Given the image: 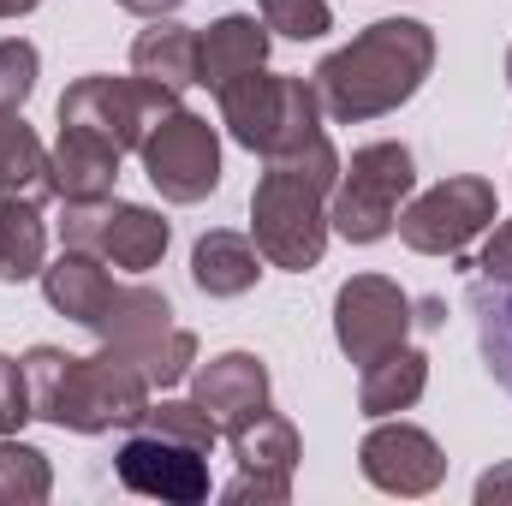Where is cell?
Listing matches in <instances>:
<instances>
[{
  "mask_svg": "<svg viewBox=\"0 0 512 506\" xmlns=\"http://www.w3.org/2000/svg\"><path fill=\"white\" fill-rule=\"evenodd\" d=\"M173 90L149 84V78H78L60 96V126L102 137L108 149H143V137L173 114Z\"/></svg>",
  "mask_w": 512,
  "mask_h": 506,
  "instance_id": "obj_7",
  "label": "cell"
},
{
  "mask_svg": "<svg viewBox=\"0 0 512 506\" xmlns=\"http://www.w3.org/2000/svg\"><path fill=\"white\" fill-rule=\"evenodd\" d=\"M429 66H435V36L417 18H382L316 66V96L334 120L358 126V120H376V114H393L399 102H411Z\"/></svg>",
  "mask_w": 512,
  "mask_h": 506,
  "instance_id": "obj_1",
  "label": "cell"
},
{
  "mask_svg": "<svg viewBox=\"0 0 512 506\" xmlns=\"http://www.w3.org/2000/svg\"><path fill=\"white\" fill-rule=\"evenodd\" d=\"M495 221V185L483 179H441L399 215V239L423 256H459Z\"/></svg>",
  "mask_w": 512,
  "mask_h": 506,
  "instance_id": "obj_10",
  "label": "cell"
},
{
  "mask_svg": "<svg viewBox=\"0 0 512 506\" xmlns=\"http://www.w3.org/2000/svg\"><path fill=\"white\" fill-rule=\"evenodd\" d=\"M48 179H54V191L66 203H96L120 179V149H108L102 137H84V131L60 126V143L48 155Z\"/></svg>",
  "mask_w": 512,
  "mask_h": 506,
  "instance_id": "obj_16",
  "label": "cell"
},
{
  "mask_svg": "<svg viewBox=\"0 0 512 506\" xmlns=\"http://www.w3.org/2000/svg\"><path fill=\"white\" fill-rule=\"evenodd\" d=\"M36 84V48L30 42H0V114H18V102Z\"/></svg>",
  "mask_w": 512,
  "mask_h": 506,
  "instance_id": "obj_28",
  "label": "cell"
},
{
  "mask_svg": "<svg viewBox=\"0 0 512 506\" xmlns=\"http://www.w3.org/2000/svg\"><path fill=\"white\" fill-rule=\"evenodd\" d=\"M215 96H221V120L233 126V137L245 149H256L262 161H274V155H286V149H298V143H310L322 131L316 126L322 96L304 78H274V72L256 66L245 78L221 84Z\"/></svg>",
  "mask_w": 512,
  "mask_h": 506,
  "instance_id": "obj_4",
  "label": "cell"
},
{
  "mask_svg": "<svg viewBox=\"0 0 512 506\" xmlns=\"http://www.w3.org/2000/svg\"><path fill=\"white\" fill-rule=\"evenodd\" d=\"M423 381H429V358H423V352H411V346H393V352H382L376 364H364L358 405H364V417L405 411V405H417Z\"/></svg>",
  "mask_w": 512,
  "mask_h": 506,
  "instance_id": "obj_21",
  "label": "cell"
},
{
  "mask_svg": "<svg viewBox=\"0 0 512 506\" xmlns=\"http://www.w3.org/2000/svg\"><path fill=\"white\" fill-rule=\"evenodd\" d=\"M90 334H102L114 352H126L149 376V387H173L191 370V352H197V340L185 328H173V304L149 286H114V298L102 304Z\"/></svg>",
  "mask_w": 512,
  "mask_h": 506,
  "instance_id": "obj_5",
  "label": "cell"
},
{
  "mask_svg": "<svg viewBox=\"0 0 512 506\" xmlns=\"http://www.w3.org/2000/svg\"><path fill=\"white\" fill-rule=\"evenodd\" d=\"M262 60H268V24H256L245 12H233V18L209 24V36H197V84H209V90L256 72Z\"/></svg>",
  "mask_w": 512,
  "mask_h": 506,
  "instance_id": "obj_17",
  "label": "cell"
},
{
  "mask_svg": "<svg viewBox=\"0 0 512 506\" xmlns=\"http://www.w3.org/2000/svg\"><path fill=\"white\" fill-rule=\"evenodd\" d=\"M30 417V381L18 358H0V435H12Z\"/></svg>",
  "mask_w": 512,
  "mask_h": 506,
  "instance_id": "obj_29",
  "label": "cell"
},
{
  "mask_svg": "<svg viewBox=\"0 0 512 506\" xmlns=\"http://www.w3.org/2000/svg\"><path fill=\"white\" fill-rule=\"evenodd\" d=\"M262 24L292 42H310L334 24V12H328V0H262Z\"/></svg>",
  "mask_w": 512,
  "mask_h": 506,
  "instance_id": "obj_26",
  "label": "cell"
},
{
  "mask_svg": "<svg viewBox=\"0 0 512 506\" xmlns=\"http://www.w3.org/2000/svg\"><path fill=\"white\" fill-rule=\"evenodd\" d=\"M256 262H262V251H256L251 239H239V233H203L197 251H191V280L209 298H239V292H251L256 274H262Z\"/></svg>",
  "mask_w": 512,
  "mask_h": 506,
  "instance_id": "obj_19",
  "label": "cell"
},
{
  "mask_svg": "<svg viewBox=\"0 0 512 506\" xmlns=\"http://www.w3.org/2000/svg\"><path fill=\"white\" fill-rule=\"evenodd\" d=\"M143 173L167 203H203L221 185V143L215 126L173 108L161 126L143 137Z\"/></svg>",
  "mask_w": 512,
  "mask_h": 506,
  "instance_id": "obj_8",
  "label": "cell"
},
{
  "mask_svg": "<svg viewBox=\"0 0 512 506\" xmlns=\"http://www.w3.org/2000/svg\"><path fill=\"white\" fill-rule=\"evenodd\" d=\"M60 239L66 251H90L114 268H155L161 251H167V221L137 209V203H66V221H60Z\"/></svg>",
  "mask_w": 512,
  "mask_h": 506,
  "instance_id": "obj_9",
  "label": "cell"
},
{
  "mask_svg": "<svg viewBox=\"0 0 512 506\" xmlns=\"http://www.w3.org/2000/svg\"><path fill=\"white\" fill-rule=\"evenodd\" d=\"M126 12H137V18H173L179 12V0H120Z\"/></svg>",
  "mask_w": 512,
  "mask_h": 506,
  "instance_id": "obj_32",
  "label": "cell"
},
{
  "mask_svg": "<svg viewBox=\"0 0 512 506\" xmlns=\"http://www.w3.org/2000/svg\"><path fill=\"white\" fill-rule=\"evenodd\" d=\"M149 429H161V435H173V441H191V447H215V435H221V423L191 399V405H155L149 411Z\"/></svg>",
  "mask_w": 512,
  "mask_h": 506,
  "instance_id": "obj_27",
  "label": "cell"
},
{
  "mask_svg": "<svg viewBox=\"0 0 512 506\" xmlns=\"http://www.w3.org/2000/svg\"><path fill=\"white\" fill-rule=\"evenodd\" d=\"M417 304L382 280V274H358V280H346L340 286V298H334V334H340V346H346V358L352 364H376L382 352L393 346H405V334H411V316Z\"/></svg>",
  "mask_w": 512,
  "mask_h": 506,
  "instance_id": "obj_11",
  "label": "cell"
},
{
  "mask_svg": "<svg viewBox=\"0 0 512 506\" xmlns=\"http://www.w3.org/2000/svg\"><path fill=\"white\" fill-rule=\"evenodd\" d=\"M30 6H42V0H0V18H18V12H30Z\"/></svg>",
  "mask_w": 512,
  "mask_h": 506,
  "instance_id": "obj_33",
  "label": "cell"
},
{
  "mask_svg": "<svg viewBox=\"0 0 512 506\" xmlns=\"http://www.w3.org/2000/svg\"><path fill=\"white\" fill-rule=\"evenodd\" d=\"M507 84H512V54H507Z\"/></svg>",
  "mask_w": 512,
  "mask_h": 506,
  "instance_id": "obj_34",
  "label": "cell"
},
{
  "mask_svg": "<svg viewBox=\"0 0 512 506\" xmlns=\"http://www.w3.org/2000/svg\"><path fill=\"white\" fill-rule=\"evenodd\" d=\"M131 66H137V78H149V84H161V90H173V96L191 90V84H197V30L155 18V30L137 36Z\"/></svg>",
  "mask_w": 512,
  "mask_h": 506,
  "instance_id": "obj_20",
  "label": "cell"
},
{
  "mask_svg": "<svg viewBox=\"0 0 512 506\" xmlns=\"http://www.w3.org/2000/svg\"><path fill=\"white\" fill-rule=\"evenodd\" d=\"M42 495H48V465H42V453L0 441V506L42 501Z\"/></svg>",
  "mask_w": 512,
  "mask_h": 506,
  "instance_id": "obj_25",
  "label": "cell"
},
{
  "mask_svg": "<svg viewBox=\"0 0 512 506\" xmlns=\"http://www.w3.org/2000/svg\"><path fill=\"white\" fill-rule=\"evenodd\" d=\"M233 453H239V483H227V501H286L292 489V459H298V435L286 417L256 411L251 423L227 429Z\"/></svg>",
  "mask_w": 512,
  "mask_h": 506,
  "instance_id": "obj_13",
  "label": "cell"
},
{
  "mask_svg": "<svg viewBox=\"0 0 512 506\" xmlns=\"http://www.w3.org/2000/svg\"><path fill=\"white\" fill-rule=\"evenodd\" d=\"M197 405H203L221 429H239V423H251L256 411H268V370H262V358H251V352L215 358V364L197 376Z\"/></svg>",
  "mask_w": 512,
  "mask_h": 506,
  "instance_id": "obj_15",
  "label": "cell"
},
{
  "mask_svg": "<svg viewBox=\"0 0 512 506\" xmlns=\"http://www.w3.org/2000/svg\"><path fill=\"white\" fill-rule=\"evenodd\" d=\"M471 316L489 376L512 393V280H471Z\"/></svg>",
  "mask_w": 512,
  "mask_h": 506,
  "instance_id": "obj_24",
  "label": "cell"
},
{
  "mask_svg": "<svg viewBox=\"0 0 512 506\" xmlns=\"http://www.w3.org/2000/svg\"><path fill=\"white\" fill-rule=\"evenodd\" d=\"M42 251H48V233H42L36 197H0V280L18 286L42 274Z\"/></svg>",
  "mask_w": 512,
  "mask_h": 506,
  "instance_id": "obj_23",
  "label": "cell"
},
{
  "mask_svg": "<svg viewBox=\"0 0 512 506\" xmlns=\"http://www.w3.org/2000/svg\"><path fill=\"white\" fill-rule=\"evenodd\" d=\"M340 185V155L334 143L316 131L310 143L286 149L268 161L262 185L251 197V233L256 251L268 256L274 268H316L322 245H328V191Z\"/></svg>",
  "mask_w": 512,
  "mask_h": 506,
  "instance_id": "obj_2",
  "label": "cell"
},
{
  "mask_svg": "<svg viewBox=\"0 0 512 506\" xmlns=\"http://www.w3.org/2000/svg\"><path fill=\"white\" fill-rule=\"evenodd\" d=\"M483 280H512V221L495 227V239H489V251H483Z\"/></svg>",
  "mask_w": 512,
  "mask_h": 506,
  "instance_id": "obj_30",
  "label": "cell"
},
{
  "mask_svg": "<svg viewBox=\"0 0 512 506\" xmlns=\"http://www.w3.org/2000/svg\"><path fill=\"white\" fill-rule=\"evenodd\" d=\"M411 149L405 143H370L352 155V167L340 173L334 185V233L352 239V245H376L399 227V203L411 197Z\"/></svg>",
  "mask_w": 512,
  "mask_h": 506,
  "instance_id": "obj_6",
  "label": "cell"
},
{
  "mask_svg": "<svg viewBox=\"0 0 512 506\" xmlns=\"http://www.w3.org/2000/svg\"><path fill=\"white\" fill-rule=\"evenodd\" d=\"M477 501L489 506V501H512V465L507 471H489L483 483H477Z\"/></svg>",
  "mask_w": 512,
  "mask_h": 506,
  "instance_id": "obj_31",
  "label": "cell"
},
{
  "mask_svg": "<svg viewBox=\"0 0 512 506\" xmlns=\"http://www.w3.org/2000/svg\"><path fill=\"white\" fill-rule=\"evenodd\" d=\"M441 471H447L441 447L411 423H387L364 441V477L387 495H429L441 483Z\"/></svg>",
  "mask_w": 512,
  "mask_h": 506,
  "instance_id": "obj_14",
  "label": "cell"
},
{
  "mask_svg": "<svg viewBox=\"0 0 512 506\" xmlns=\"http://www.w3.org/2000/svg\"><path fill=\"white\" fill-rule=\"evenodd\" d=\"M209 453L191 441H173L161 429L131 435L120 447V483L131 495H161V501H209Z\"/></svg>",
  "mask_w": 512,
  "mask_h": 506,
  "instance_id": "obj_12",
  "label": "cell"
},
{
  "mask_svg": "<svg viewBox=\"0 0 512 506\" xmlns=\"http://www.w3.org/2000/svg\"><path fill=\"white\" fill-rule=\"evenodd\" d=\"M48 149L18 114H0V197H48Z\"/></svg>",
  "mask_w": 512,
  "mask_h": 506,
  "instance_id": "obj_22",
  "label": "cell"
},
{
  "mask_svg": "<svg viewBox=\"0 0 512 506\" xmlns=\"http://www.w3.org/2000/svg\"><path fill=\"white\" fill-rule=\"evenodd\" d=\"M42 292H48V304L60 310V316H72V322H96L102 316V304L114 298V274L102 268V256L90 251H66L54 268H42Z\"/></svg>",
  "mask_w": 512,
  "mask_h": 506,
  "instance_id": "obj_18",
  "label": "cell"
},
{
  "mask_svg": "<svg viewBox=\"0 0 512 506\" xmlns=\"http://www.w3.org/2000/svg\"><path fill=\"white\" fill-rule=\"evenodd\" d=\"M24 381H30V417H48L78 435L126 429L149 417V376L114 346L96 358H66L54 346H36L24 358Z\"/></svg>",
  "mask_w": 512,
  "mask_h": 506,
  "instance_id": "obj_3",
  "label": "cell"
}]
</instances>
